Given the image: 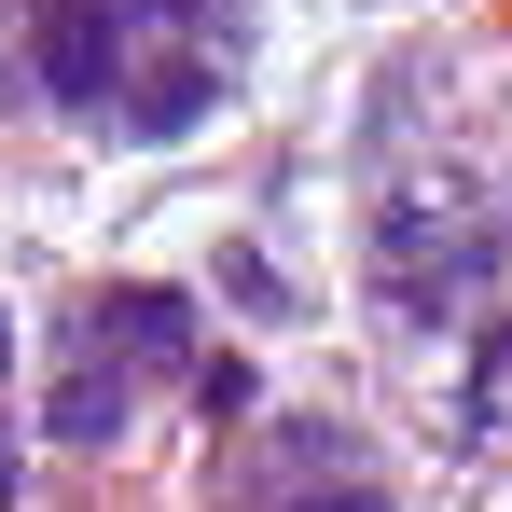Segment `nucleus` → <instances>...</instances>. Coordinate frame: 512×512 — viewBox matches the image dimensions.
<instances>
[{"label": "nucleus", "instance_id": "nucleus-3", "mask_svg": "<svg viewBox=\"0 0 512 512\" xmlns=\"http://www.w3.org/2000/svg\"><path fill=\"white\" fill-rule=\"evenodd\" d=\"M305 512H388V499H360V485H346V499H305Z\"/></svg>", "mask_w": 512, "mask_h": 512}, {"label": "nucleus", "instance_id": "nucleus-1", "mask_svg": "<svg viewBox=\"0 0 512 512\" xmlns=\"http://www.w3.org/2000/svg\"><path fill=\"white\" fill-rule=\"evenodd\" d=\"M111 70H125V14L111 0H56L42 14V84L70 111H111Z\"/></svg>", "mask_w": 512, "mask_h": 512}, {"label": "nucleus", "instance_id": "nucleus-2", "mask_svg": "<svg viewBox=\"0 0 512 512\" xmlns=\"http://www.w3.org/2000/svg\"><path fill=\"white\" fill-rule=\"evenodd\" d=\"M471 416L512 429V333H485V388H471Z\"/></svg>", "mask_w": 512, "mask_h": 512}]
</instances>
